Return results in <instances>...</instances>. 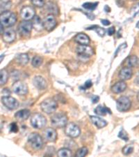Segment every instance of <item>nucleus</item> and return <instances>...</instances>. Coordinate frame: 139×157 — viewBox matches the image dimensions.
<instances>
[{"label":"nucleus","mask_w":139,"mask_h":157,"mask_svg":"<svg viewBox=\"0 0 139 157\" xmlns=\"http://www.w3.org/2000/svg\"><path fill=\"white\" fill-rule=\"evenodd\" d=\"M33 84L39 90H44L47 87V83L43 78L41 76H36L33 80Z\"/></svg>","instance_id":"15"},{"label":"nucleus","mask_w":139,"mask_h":157,"mask_svg":"<svg viewBox=\"0 0 139 157\" xmlns=\"http://www.w3.org/2000/svg\"><path fill=\"white\" fill-rule=\"evenodd\" d=\"M33 25L30 20H23L20 22L18 26V32L22 36H29L32 31Z\"/></svg>","instance_id":"8"},{"label":"nucleus","mask_w":139,"mask_h":157,"mask_svg":"<svg viewBox=\"0 0 139 157\" xmlns=\"http://www.w3.org/2000/svg\"><path fill=\"white\" fill-rule=\"evenodd\" d=\"M45 8H46L47 11L49 12V14L54 15V16H57L59 14V10L58 8L57 5L54 2H48L47 4H45Z\"/></svg>","instance_id":"22"},{"label":"nucleus","mask_w":139,"mask_h":157,"mask_svg":"<svg viewBox=\"0 0 139 157\" xmlns=\"http://www.w3.org/2000/svg\"><path fill=\"white\" fill-rule=\"evenodd\" d=\"M2 103L9 110H13L19 107V102L16 98L10 96H4L2 98Z\"/></svg>","instance_id":"10"},{"label":"nucleus","mask_w":139,"mask_h":157,"mask_svg":"<svg viewBox=\"0 0 139 157\" xmlns=\"http://www.w3.org/2000/svg\"><path fill=\"white\" fill-rule=\"evenodd\" d=\"M31 126L36 129H41L47 124V120L44 115L40 113H35L31 116L30 120Z\"/></svg>","instance_id":"4"},{"label":"nucleus","mask_w":139,"mask_h":157,"mask_svg":"<svg viewBox=\"0 0 139 157\" xmlns=\"http://www.w3.org/2000/svg\"><path fill=\"white\" fill-rule=\"evenodd\" d=\"M101 21H102V25H104V26H108V25H109L111 24L110 21L108 20H102Z\"/></svg>","instance_id":"42"},{"label":"nucleus","mask_w":139,"mask_h":157,"mask_svg":"<svg viewBox=\"0 0 139 157\" xmlns=\"http://www.w3.org/2000/svg\"><path fill=\"white\" fill-rule=\"evenodd\" d=\"M131 106V102L127 97H121L116 101V108L120 112H126L130 110Z\"/></svg>","instance_id":"7"},{"label":"nucleus","mask_w":139,"mask_h":157,"mask_svg":"<svg viewBox=\"0 0 139 157\" xmlns=\"http://www.w3.org/2000/svg\"><path fill=\"white\" fill-rule=\"evenodd\" d=\"M65 127V133L68 137L75 138L79 137L81 134V130L79 127L74 123H68Z\"/></svg>","instance_id":"6"},{"label":"nucleus","mask_w":139,"mask_h":157,"mask_svg":"<svg viewBox=\"0 0 139 157\" xmlns=\"http://www.w3.org/2000/svg\"><path fill=\"white\" fill-rule=\"evenodd\" d=\"M12 6L11 0H0V12L9 11Z\"/></svg>","instance_id":"26"},{"label":"nucleus","mask_w":139,"mask_h":157,"mask_svg":"<svg viewBox=\"0 0 139 157\" xmlns=\"http://www.w3.org/2000/svg\"><path fill=\"white\" fill-rule=\"evenodd\" d=\"M97 5H98V2H94V3H92V2H86V3H84L83 4V7L85 9L93 11V10H94L97 8Z\"/></svg>","instance_id":"31"},{"label":"nucleus","mask_w":139,"mask_h":157,"mask_svg":"<svg viewBox=\"0 0 139 157\" xmlns=\"http://www.w3.org/2000/svg\"><path fill=\"white\" fill-rule=\"evenodd\" d=\"M9 80V73L6 69L0 71V85H4Z\"/></svg>","instance_id":"28"},{"label":"nucleus","mask_w":139,"mask_h":157,"mask_svg":"<svg viewBox=\"0 0 139 157\" xmlns=\"http://www.w3.org/2000/svg\"><path fill=\"white\" fill-rule=\"evenodd\" d=\"M87 29H94L95 32L97 33L98 35H100V36H104L105 35V29L102 28L99 26H97V25H95V26H93L91 27H89V28H87Z\"/></svg>","instance_id":"33"},{"label":"nucleus","mask_w":139,"mask_h":157,"mask_svg":"<svg viewBox=\"0 0 139 157\" xmlns=\"http://www.w3.org/2000/svg\"><path fill=\"white\" fill-rule=\"evenodd\" d=\"M118 137L122 139V140H125V141H128L129 140L128 134L127 133V132H126L125 130H124V129H122V130L120 131L119 134H118Z\"/></svg>","instance_id":"36"},{"label":"nucleus","mask_w":139,"mask_h":157,"mask_svg":"<svg viewBox=\"0 0 139 157\" xmlns=\"http://www.w3.org/2000/svg\"><path fill=\"white\" fill-rule=\"evenodd\" d=\"M20 72L19 71H16L15 70L11 72V77L13 80H17L18 78H20Z\"/></svg>","instance_id":"38"},{"label":"nucleus","mask_w":139,"mask_h":157,"mask_svg":"<svg viewBox=\"0 0 139 157\" xmlns=\"http://www.w3.org/2000/svg\"><path fill=\"white\" fill-rule=\"evenodd\" d=\"M4 57H5V55H0V64H1V62H2V61L4 60Z\"/></svg>","instance_id":"45"},{"label":"nucleus","mask_w":139,"mask_h":157,"mask_svg":"<svg viewBox=\"0 0 139 157\" xmlns=\"http://www.w3.org/2000/svg\"><path fill=\"white\" fill-rule=\"evenodd\" d=\"M43 136L45 140L48 142H55L57 139V132L54 128L49 127L45 129Z\"/></svg>","instance_id":"14"},{"label":"nucleus","mask_w":139,"mask_h":157,"mask_svg":"<svg viewBox=\"0 0 139 157\" xmlns=\"http://www.w3.org/2000/svg\"><path fill=\"white\" fill-rule=\"evenodd\" d=\"M28 142L31 147L36 150L42 149L43 147V140H42V136L38 133H32L30 134L28 137Z\"/></svg>","instance_id":"5"},{"label":"nucleus","mask_w":139,"mask_h":157,"mask_svg":"<svg viewBox=\"0 0 139 157\" xmlns=\"http://www.w3.org/2000/svg\"><path fill=\"white\" fill-rule=\"evenodd\" d=\"M88 152V149L86 147H83L82 148H79L76 152V156L77 157H83L86 156Z\"/></svg>","instance_id":"32"},{"label":"nucleus","mask_w":139,"mask_h":157,"mask_svg":"<svg viewBox=\"0 0 139 157\" xmlns=\"http://www.w3.org/2000/svg\"><path fill=\"white\" fill-rule=\"evenodd\" d=\"M57 155L60 157H70L72 156V151L68 148L60 149L58 151Z\"/></svg>","instance_id":"29"},{"label":"nucleus","mask_w":139,"mask_h":157,"mask_svg":"<svg viewBox=\"0 0 139 157\" xmlns=\"http://www.w3.org/2000/svg\"><path fill=\"white\" fill-rule=\"evenodd\" d=\"M30 115H31V112L29 110L23 109V110H20L15 114V117L19 121H24L29 117Z\"/></svg>","instance_id":"21"},{"label":"nucleus","mask_w":139,"mask_h":157,"mask_svg":"<svg viewBox=\"0 0 139 157\" xmlns=\"http://www.w3.org/2000/svg\"><path fill=\"white\" fill-rule=\"evenodd\" d=\"M16 38V32L12 29H7L3 32V40L6 43H10L13 42Z\"/></svg>","instance_id":"16"},{"label":"nucleus","mask_w":139,"mask_h":157,"mask_svg":"<svg viewBox=\"0 0 139 157\" xmlns=\"http://www.w3.org/2000/svg\"><path fill=\"white\" fill-rule=\"evenodd\" d=\"M32 25L33 28H34L37 31H41L43 29V23L40 17L38 16H35L32 19Z\"/></svg>","instance_id":"23"},{"label":"nucleus","mask_w":139,"mask_h":157,"mask_svg":"<svg viewBox=\"0 0 139 157\" xmlns=\"http://www.w3.org/2000/svg\"><path fill=\"white\" fill-rule=\"evenodd\" d=\"M16 61L17 64L21 66H25L29 63V57L27 53H22L19 55L16 58Z\"/></svg>","instance_id":"24"},{"label":"nucleus","mask_w":139,"mask_h":157,"mask_svg":"<svg viewBox=\"0 0 139 157\" xmlns=\"http://www.w3.org/2000/svg\"><path fill=\"white\" fill-rule=\"evenodd\" d=\"M104 11L107 13H109L111 12V8L108 6H107V5H106L104 6Z\"/></svg>","instance_id":"43"},{"label":"nucleus","mask_w":139,"mask_h":157,"mask_svg":"<svg viewBox=\"0 0 139 157\" xmlns=\"http://www.w3.org/2000/svg\"><path fill=\"white\" fill-rule=\"evenodd\" d=\"M133 151H134V147L131 145L125 146V147L123 149V153L124 155H126V156L130 155V154H131L133 152Z\"/></svg>","instance_id":"34"},{"label":"nucleus","mask_w":139,"mask_h":157,"mask_svg":"<svg viewBox=\"0 0 139 157\" xmlns=\"http://www.w3.org/2000/svg\"><path fill=\"white\" fill-rule=\"evenodd\" d=\"M92 102L93 103H97L98 101H99V100H100V97H98V96H93V97H92Z\"/></svg>","instance_id":"41"},{"label":"nucleus","mask_w":139,"mask_h":157,"mask_svg":"<svg viewBox=\"0 0 139 157\" xmlns=\"http://www.w3.org/2000/svg\"><path fill=\"white\" fill-rule=\"evenodd\" d=\"M43 28L48 32H51L54 29L57 25V20H56L54 15L49 14L45 17L43 21Z\"/></svg>","instance_id":"12"},{"label":"nucleus","mask_w":139,"mask_h":157,"mask_svg":"<svg viewBox=\"0 0 139 157\" xmlns=\"http://www.w3.org/2000/svg\"><path fill=\"white\" fill-rule=\"evenodd\" d=\"M127 64L128 67H136L138 65V58L136 55H132L127 58Z\"/></svg>","instance_id":"27"},{"label":"nucleus","mask_w":139,"mask_h":157,"mask_svg":"<svg viewBox=\"0 0 139 157\" xmlns=\"http://www.w3.org/2000/svg\"><path fill=\"white\" fill-rule=\"evenodd\" d=\"M93 86V82H91V80H87L86 82H85L84 84V86H83V87H82L83 89H84V90H86V89H89L90 88Z\"/></svg>","instance_id":"39"},{"label":"nucleus","mask_w":139,"mask_h":157,"mask_svg":"<svg viewBox=\"0 0 139 157\" xmlns=\"http://www.w3.org/2000/svg\"><path fill=\"white\" fill-rule=\"evenodd\" d=\"M10 130H11V132L16 133L18 131V126H17V124L15 122H13L11 125H10Z\"/></svg>","instance_id":"37"},{"label":"nucleus","mask_w":139,"mask_h":157,"mask_svg":"<svg viewBox=\"0 0 139 157\" xmlns=\"http://www.w3.org/2000/svg\"><path fill=\"white\" fill-rule=\"evenodd\" d=\"M115 27H111L110 28H108V34L109 35V36H112L115 34Z\"/></svg>","instance_id":"40"},{"label":"nucleus","mask_w":139,"mask_h":157,"mask_svg":"<svg viewBox=\"0 0 139 157\" xmlns=\"http://www.w3.org/2000/svg\"><path fill=\"white\" fill-rule=\"evenodd\" d=\"M127 89V84L123 80L117 82L111 87V91L115 94H120L123 92Z\"/></svg>","instance_id":"19"},{"label":"nucleus","mask_w":139,"mask_h":157,"mask_svg":"<svg viewBox=\"0 0 139 157\" xmlns=\"http://www.w3.org/2000/svg\"><path fill=\"white\" fill-rule=\"evenodd\" d=\"M31 2L34 6L40 8L45 6L46 0H31Z\"/></svg>","instance_id":"35"},{"label":"nucleus","mask_w":139,"mask_h":157,"mask_svg":"<svg viewBox=\"0 0 139 157\" xmlns=\"http://www.w3.org/2000/svg\"><path fill=\"white\" fill-rule=\"evenodd\" d=\"M4 27H3V25H2V24H1V22H0V34H2V33L4 32Z\"/></svg>","instance_id":"44"},{"label":"nucleus","mask_w":139,"mask_h":157,"mask_svg":"<svg viewBox=\"0 0 139 157\" xmlns=\"http://www.w3.org/2000/svg\"><path fill=\"white\" fill-rule=\"evenodd\" d=\"M77 55L83 58H89L94 54V51L88 45H79L76 49Z\"/></svg>","instance_id":"9"},{"label":"nucleus","mask_w":139,"mask_h":157,"mask_svg":"<svg viewBox=\"0 0 139 157\" xmlns=\"http://www.w3.org/2000/svg\"><path fill=\"white\" fill-rule=\"evenodd\" d=\"M130 1H136V0H130Z\"/></svg>","instance_id":"46"},{"label":"nucleus","mask_w":139,"mask_h":157,"mask_svg":"<svg viewBox=\"0 0 139 157\" xmlns=\"http://www.w3.org/2000/svg\"><path fill=\"white\" fill-rule=\"evenodd\" d=\"M42 57H40L39 56H35L34 58H33L31 64L34 67L38 68L42 64Z\"/></svg>","instance_id":"30"},{"label":"nucleus","mask_w":139,"mask_h":157,"mask_svg":"<svg viewBox=\"0 0 139 157\" xmlns=\"http://www.w3.org/2000/svg\"><path fill=\"white\" fill-rule=\"evenodd\" d=\"M75 40L79 45H89L90 38L83 33H79L75 37Z\"/></svg>","instance_id":"18"},{"label":"nucleus","mask_w":139,"mask_h":157,"mask_svg":"<svg viewBox=\"0 0 139 157\" xmlns=\"http://www.w3.org/2000/svg\"><path fill=\"white\" fill-rule=\"evenodd\" d=\"M13 91L16 94L24 96L28 93L29 89H28V86L26 83L22 82V81L17 80L13 85Z\"/></svg>","instance_id":"11"},{"label":"nucleus","mask_w":139,"mask_h":157,"mask_svg":"<svg viewBox=\"0 0 139 157\" xmlns=\"http://www.w3.org/2000/svg\"><path fill=\"white\" fill-rule=\"evenodd\" d=\"M90 118L92 123L97 126L98 128H102L107 125V121L103 120L101 117H95V116H90Z\"/></svg>","instance_id":"20"},{"label":"nucleus","mask_w":139,"mask_h":157,"mask_svg":"<svg viewBox=\"0 0 139 157\" xmlns=\"http://www.w3.org/2000/svg\"><path fill=\"white\" fill-rule=\"evenodd\" d=\"M68 117L64 113H59L53 115L51 123L55 128H64L68 124Z\"/></svg>","instance_id":"2"},{"label":"nucleus","mask_w":139,"mask_h":157,"mask_svg":"<svg viewBox=\"0 0 139 157\" xmlns=\"http://www.w3.org/2000/svg\"><path fill=\"white\" fill-rule=\"evenodd\" d=\"M94 112L97 115L100 116H105L107 114H111V111L108 108L102 105H98L97 108H95Z\"/></svg>","instance_id":"25"},{"label":"nucleus","mask_w":139,"mask_h":157,"mask_svg":"<svg viewBox=\"0 0 139 157\" xmlns=\"http://www.w3.org/2000/svg\"><path fill=\"white\" fill-rule=\"evenodd\" d=\"M57 107L58 104L57 101L51 98H47V99L42 101L41 104H40L41 110L44 113L48 114V115H50V114L54 113L57 110Z\"/></svg>","instance_id":"3"},{"label":"nucleus","mask_w":139,"mask_h":157,"mask_svg":"<svg viewBox=\"0 0 139 157\" xmlns=\"http://www.w3.org/2000/svg\"><path fill=\"white\" fill-rule=\"evenodd\" d=\"M132 75H133L132 69H131L130 67H128L123 68L119 72V78L123 81L130 80V78L132 77Z\"/></svg>","instance_id":"17"},{"label":"nucleus","mask_w":139,"mask_h":157,"mask_svg":"<svg viewBox=\"0 0 139 157\" xmlns=\"http://www.w3.org/2000/svg\"><path fill=\"white\" fill-rule=\"evenodd\" d=\"M17 20L16 14L10 11H4L0 14V22L4 27L13 26L16 23Z\"/></svg>","instance_id":"1"},{"label":"nucleus","mask_w":139,"mask_h":157,"mask_svg":"<svg viewBox=\"0 0 139 157\" xmlns=\"http://www.w3.org/2000/svg\"><path fill=\"white\" fill-rule=\"evenodd\" d=\"M20 16L24 20H32L33 17L36 16V12L32 6H26L22 9Z\"/></svg>","instance_id":"13"}]
</instances>
